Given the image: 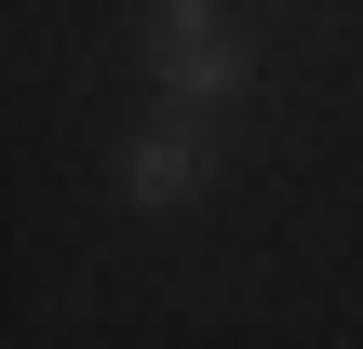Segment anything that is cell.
Here are the masks:
<instances>
[{"instance_id":"1","label":"cell","mask_w":363,"mask_h":349,"mask_svg":"<svg viewBox=\"0 0 363 349\" xmlns=\"http://www.w3.org/2000/svg\"><path fill=\"white\" fill-rule=\"evenodd\" d=\"M162 81H175V108H202V94L242 81V40H229L202 0H175V13H162Z\"/></svg>"},{"instance_id":"2","label":"cell","mask_w":363,"mask_h":349,"mask_svg":"<svg viewBox=\"0 0 363 349\" xmlns=\"http://www.w3.org/2000/svg\"><path fill=\"white\" fill-rule=\"evenodd\" d=\"M202 161H216V148H202V121H148V135H135V161H121V188H135V202H189V188H202Z\"/></svg>"}]
</instances>
